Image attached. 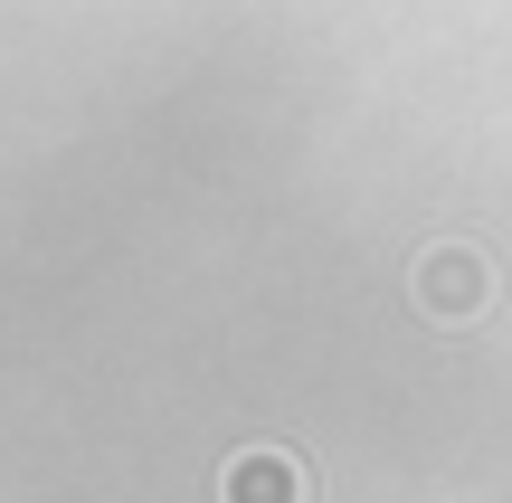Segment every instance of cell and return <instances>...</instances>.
Segmentation results:
<instances>
[{"mask_svg": "<svg viewBox=\"0 0 512 503\" xmlns=\"http://www.w3.org/2000/svg\"><path fill=\"white\" fill-rule=\"evenodd\" d=\"M408 295H418V314H437V323H475L484 304H494V257L465 247V238H446V247H427V257L408 266Z\"/></svg>", "mask_w": 512, "mask_h": 503, "instance_id": "6da1fadb", "label": "cell"}, {"mask_svg": "<svg viewBox=\"0 0 512 503\" xmlns=\"http://www.w3.org/2000/svg\"><path fill=\"white\" fill-rule=\"evenodd\" d=\"M219 503H304V456L294 447H238L219 466Z\"/></svg>", "mask_w": 512, "mask_h": 503, "instance_id": "7a4b0ae2", "label": "cell"}]
</instances>
